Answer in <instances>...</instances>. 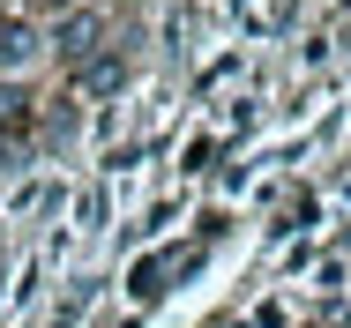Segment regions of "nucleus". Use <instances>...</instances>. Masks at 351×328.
Listing matches in <instances>:
<instances>
[{"label":"nucleus","mask_w":351,"mask_h":328,"mask_svg":"<svg viewBox=\"0 0 351 328\" xmlns=\"http://www.w3.org/2000/svg\"><path fill=\"white\" fill-rule=\"evenodd\" d=\"M97 38H105V15H97V8H68L60 30H53V53H60V60H90Z\"/></svg>","instance_id":"f257e3e1"},{"label":"nucleus","mask_w":351,"mask_h":328,"mask_svg":"<svg viewBox=\"0 0 351 328\" xmlns=\"http://www.w3.org/2000/svg\"><path fill=\"white\" fill-rule=\"evenodd\" d=\"M45 53V38H38V23H23V15H0V67L15 75V67H30Z\"/></svg>","instance_id":"f03ea898"},{"label":"nucleus","mask_w":351,"mask_h":328,"mask_svg":"<svg viewBox=\"0 0 351 328\" xmlns=\"http://www.w3.org/2000/svg\"><path fill=\"white\" fill-rule=\"evenodd\" d=\"M75 67H82L75 82H82L90 97H112V90H128V60H120V53H90V60H75Z\"/></svg>","instance_id":"7ed1b4c3"},{"label":"nucleus","mask_w":351,"mask_h":328,"mask_svg":"<svg viewBox=\"0 0 351 328\" xmlns=\"http://www.w3.org/2000/svg\"><path fill=\"white\" fill-rule=\"evenodd\" d=\"M23 105H30L23 82H0V120H23Z\"/></svg>","instance_id":"20e7f679"}]
</instances>
